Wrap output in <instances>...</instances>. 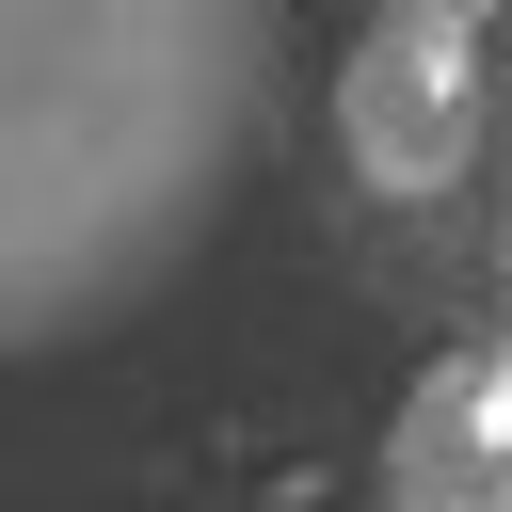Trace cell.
<instances>
[{"mask_svg": "<svg viewBox=\"0 0 512 512\" xmlns=\"http://www.w3.org/2000/svg\"><path fill=\"white\" fill-rule=\"evenodd\" d=\"M336 128H352V160H368L384 192H432V176L464 160V128H480V32H464L448 0H400L384 32H352Z\"/></svg>", "mask_w": 512, "mask_h": 512, "instance_id": "6da1fadb", "label": "cell"}, {"mask_svg": "<svg viewBox=\"0 0 512 512\" xmlns=\"http://www.w3.org/2000/svg\"><path fill=\"white\" fill-rule=\"evenodd\" d=\"M384 496H400V512H512V384H496V352H448V368L400 400Z\"/></svg>", "mask_w": 512, "mask_h": 512, "instance_id": "7a4b0ae2", "label": "cell"}]
</instances>
